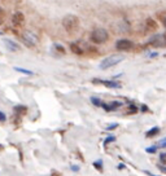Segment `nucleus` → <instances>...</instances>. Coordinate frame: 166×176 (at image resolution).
<instances>
[{
  "label": "nucleus",
  "instance_id": "1",
  "mask_svg": "<svg viewBox=\"0 0 166 176\" xmlns=\"http://www.w3.org/2000/svg\"><path fill=\"white\" fill-rule=\"evenodd\" d=\"M62 26L66 30V33L74 34L79 29V18L74 14H68L62 18Z\"/></svg>",
  "mask_w": 166,
  "mask_h": 176
},
{
  "label": "nucleus",
  "instance_id": "2",
  "mask_svg": "<svg viewBox=\"0 0 166 176\" xmlns=\"http://www.w3.org/2000/svg\"><path fill=\"white\" fill-rule=\"evenodd\" d=\"M123 60H125V56H123V54H112V56L104 58V60L101 61V64H100V66H99V68H100L101 70L110 69V68H113V66L118 65L120 62H122Z\"/></svg>",
  "mask_w": 166,
  "mask_h": 176
},
{
  "label": "nucleus",
  "instance_id": "3",
  "mask_svg": "<svg viewBox=\"0 0 166 176\" xmlns=\"http://www.w3.org/2000/svg\"><path fill=\"white\" fill-rule=\"evenodd\" d=\"M109 39V34L105 29H101V27H97L95 29L92 33H91V40H92L95 44H101V43L108 42Z\"/></svg>",
  "mask_w": 166,
  "mask_h": 176
},
{
  "label": "nucleus",
  "instance_id": "4",
  "mask_svg": "<svg viewBox=\"0 0 166 176\" xmlns=\"http://www.w3.org/2000/svg\"><path fill=\"white\" fill-rule=\"evenodd\" d=\"M21 40L23 42V44L26 47H35L39 42V38L33 33V31L26 30L21 34Z\"/></svg>",
  "mask_w": 166,
  "mask_h": 176
},
{
  "label": "nucleus",
  "instance_id": "5",
  "mask_svg": "<svg viewBox=\"0 0 166 176\" xmlns=\"http://www.w3.org/2000/svg\"><path fill=\"white\" fill-rule=\"evenodd\" d=\"M149 45L155 47V48H164L166 47V38L164 34H157L155 36L149 39Z\"/></svg>",
  "mask_w": 166,
  "mask_h": 176
},
{
  "label": "nucleus",
  "instance_id": "6",
  "mask_svg": "<svg viewBox=\"0 0 166 176\" xmlns=\"http://www.w3.org/2000/svg\"><path fill=\"white\" fill-rule=\"evenodd\" d=\"M116 48L117 50H121V52H127V50L134 48V43L129 39H120L116 43Z\"/></svg>",
  "mask_w": 166,
  "mask_h": 176
},
{
  "label": "nucleus",
  "instance_id": "7",
  "mask_svg": "<svg viewBox=\"0 0 166 176\" xmlns=\"http://www.w3.org/2000/svg\"><path fill=\"white\" fill-rule=\"evenodd\" d=\"M92 83H96V84H102L108 88H121L122 85L121 83H118L116 80H102V79H93Z\"/></svg>",
  "mask_w": 166,
  "mask_h": 176
},
{
  "label": "nucleus",
  "instance_id": "8",
  "mask_svg": "<svg viewBox=\"0 0 166 176\" xmlns=\"http://www.w3.org/2000/svg\"><path fill=\"white\" fill-rule=\"evenodd\" d=\"M12 23L16 27H19L25 23V16H23L22 12H14L13 16H12Z\"/></svg>",
  "mask_w": 166,
  "mask_h": 176
},
{
  "label": "nucleus",
  "instance_id": "9",
  "mask_svg": "<svg viewBox=\"0 0 166 176\" xmlns=\"http://www.w3.org/2000/svg\"><path fill=\"white\" fill-rule=\"evenodd\" d=\"M122 105H123V104L120 102V101H112V102H109V104L102 102L101 108L104 109L105 111H113V110H117V109H120Z\"/></svg>",
  "mask_w": 166,
  "mask_h": 176
},
{
  "label": "nucleus",
  "instance_id": "10",
  "mask_svg": "<svg viewBox=\"0 0 166 176\" xmlns=\"http://www.w3.org/2000/svg\"><path fill=\"white\" fill-rule=\"evenodd\" d=\"M144 30H145V33H153V31H156L157 30V23H156L155 19H152V18H147V19H145Z\"/></svg>",
  "mask_w": 166,
  "mask_h": 176
},
{
  "label": "nucleus",
  "instance_id": "11",
  "mask_svg": "<svg viewBox=\"0 0 166 176\" xmlns=\"http://www.w3.org/2000/svg\"><path fill=\"white\" fill-rule=\"evenodd\" d=\"M3 42L7 47V49L10 50V52H17V50H19V45L17 43H14L13 40H10V39H3Z\"/></svg>",
  "mask_w": 166,
  "mask_h": 176
},
{
  "label": "nucleus",
  "instance_id": "12",
  "mask_svg": "<svg viewBox=\"0 0 166 176\" xmlns=\"http://www.w3.org/2000/svg\"><path fill=\"white\" fill-rule=\"evenodd\" d=\"M70 50H72L74 54H78V56L83 54V48L79 47V44H77V43H70Z\"/></svg>",
  "mask_w": 166,
  "mask_h": 176
},
{
  "label": "nucleus",
  "instance_id": "13",
  "mask_svg": "<svg viewBox=\"0 0 166 176\" xmlns=\"http://www.w3.org/2000/svg\"><path fill=\"white\" fill-rule=\"evenodd\" d=\"M159 132H160V127H152L145 132V136H147V137H153V136H156Z\"/></svg>",
  "mask_w": 166,
  "mask_h": 176
},
{
  "label": "nucleus",
  "instance_id": "14",
  "mask_svg": "<svg viewBox=\"0 0 166 176\" xmlns=\"http://www.w3.org/2000/svg\"><path fill=\"white\" fill-rule=\"evenodd\" d=\"M114 141H116V136H113V135H108V136L105 137L104 143H102V145L106 146V145H109L110 143H114Z\"/></svg>",
  "mask_w": 166,
  "mask_h": 176
},
{
  "label": "nucleus",
  "instance_id": "15",
  "mask_svg": "<svg viewBox=\"0 0 166 176\" xmlns=\"http://www.w3.org/2000/svg\"><path fill=\"white\" fill-rule=\"evenodd\" d=\"M16 71H18V73H21V74H25V75H33V71L31 70H27V69H23V68H14Z\"/></svg>",
  "mask_w": 166,
  "mask_h": 176
},
{
  "label": "nucleus",
  "instance_id": "16",
  "mask_svg": "<svg viewBox=\"0 0 166 176\" xmlns=\"http://www.w3.org/2000/svg\"><path fill=\"white\" fill-rule=\"evenodd\" d=\"M159 149H160L159 145H153V146L145 148V151H147V153H151V154H156V153H157V150H159Z\"/></svg>",
  "mask_w": 166,
  "mask_h": 176
},
{
  "label": "nucleus",
  "instance_id": "17",
  "mask_svg": "<svg viewBox=\"0 0 166 176\" xmlns=\"http://www.w3.org/2000/svg\"><path fill=\"white\" fill-rule=\"evenodd\" d=\"M92 166L95 167V169H97V170H101L102 166H104V163H102V159H97V161H95L92 163Z\"/></svg>",
  "mask_w": 166,
  "mask_h": 176
},
{
  "label": "nucleus",
  "instance_id": "18",
  "mask_svg": "<svg viewBox=\"0 0 166 176\" xmlns=\"http://www.w3.org/2000/svg\"><path fill=\"white\" fill-rule=\"evenodd\" d=\"M91 102H92L95 106H101L102 105V101L99 99V97H91Z\"/></svg>",
  "mask_w": 166,
  "mask_h": 176
},
{
  "label": "nucleus",
  "instance_id": "19",
  "mask_svg": "<svg viewBox=\"0 0 166 176\" xmlns=\"http://www.w3.org/2000/svg\"><path fill=\"white\" fill-rule=\"evenodd\" d=\"M138 111V108L135 106L134 104H130V106H129V114H135V113Z\"/></svg>",
  "mask_w": 166,
  "mask_h": 176
},
{
  "label": "nucleus",
  "instance_id": "20",
  "mask_svg": "<svg viewBox=\"0 0 166 176\" xmlns=\"http://www.w3.org/2000/svg\"><path fill=\"white\" fill-rule=\"evenodd\" d=\"M157 145H159V148H161V149H164V148H166V137L161 139L159 143H157Z\"/></svg>",
  "mask_w": 166,
  "mask_h": 176
},
{
  "label": "nucleus",
  "instance_id": "21",
  "mask_svg": "<svg viewBox=\"0 0 166 176\" xmlns=\"http://www.w3.org/2000/svg\"><path fill=\"white\" fill-rule=\"evenodd\" d=\"M55 48H56V49L58 50V52H60V53H62V54L65 53V49H64V47H61L60 44H57V43H56V44H55Z\"/></svg>",
  "mask_w": 166,
  "mask_h": 176
},
{
  "label": "nucleus",
  "instance_id": "22",
  "mask_svg": "<svg viewBox=\"0 0 166 176\" xmlns=\"http://www.w3.org/2000/svg\"><path fill=\"white\" fill-rule=\"evenodd\" d=\"M117 127H118V123H112L110 126L106 127V130H108V131H112V130H116Z\"/></svg>",
  "mask_w": 166,
  "mask_h": 176
},
{
  "label": "nucleus",
  "instance_id": "23",
  "mask_svg": "<svg viewBox=\"0 0 166 176\" xmlns=\"http://www.w3.org/2000/svg\"><path fill=\"white\" fill-rule=\"evenodd\" d=\"M0 120H1V123H5V120H7V117L4 111H0Z\"/></svg>",
  "mask_w": 166,
  "mask_h": 176
},
{
  "label": "nucleus",
  "instance_id": "24",
  "mask_svg": "<svg viewBox=\"0 0 166 176\" xmlns=\"http://www.w3.org/2000/svg\"><path fill=\"white\" fill-rule=\"evenodd\" d=\"M70 170H72L73 172H78L81 169H79V166H77V165H72V166H70Z\"/></svg>",
  "mask_w": 166,
  "mask_h": 176
},
{
  "label": "nucleus",
  "instance_id": "25",
  "mask_svg": "<svg viewBox=\"0 0 166 176\" xmlns=\"http://www.w3.org/2000/svg\"><path fill=\"white\" fill-rule=\"evenodd\" d=\"M160 161L162 162V163H166V154H165V153H161V155H160Z\"/></svg>",
  "mask_w": 166,
  "mask_h": 176
},
{
  "label": "nucleus",
  "instance_id": "26",
  "mask_svg": "<svg viewBox=\"0 0 166 176\" xmlns=\"http://www.w3.org/2000/svg\"><path fill=\"white\" fill-rule=\"evenodd\" d=\"M157 56H159V53H157V52H152V53H149V54H148V57H151V58L157 57Z\"/></svg>",
  "mask_w": 166,
  "mask_h": 176
},
{
  "label": "nucleus",
  "instance_id": "27",
  "mask_svg": "<svg viewBox=\"0 0 166 176\" xmlns=\"http://www.w3.org/2000/svg\"><path fill=\"white\" fill-rule=\"evenodd\" d=\"M126 167V165H123V163H121V165H118V170H123Z\"/></svg>",
  "mask_w": 166,
  "mask_h": 176
},
{
  "label": "nucleus",
  "instance_id": "28",
  "mask_svg": "<svg viewBox=\"0 0 166 176\" xmlns=\"http://www.w3.org/2000/svg\"><path fill=\"white\" fill-rule=\"evenodd\" d=\"M145 174H147L148 176H157V175H155V174H152V172H149V171H145Z\"/></svg>",
  "mask_w": 166,
  "mask_h": 176
},
{
  "label": "nucleus",
  "instance_id": "29",
  "mask_svg": "<svg viewBox=\"0 0 166 176\" xmlns=\"http://www.w3.org/2000/svg\"><path fill=\"white\" fill-rule=\"evenodd\" d=\"M148 109H147V106H141V111H147Z\"/></svg>",
  "mask_w": 166,
  "mask_h": 176
},
{
  "label": "nucleus",
  "instance_id": "30",
  "mask_svg": "<svg viewBox=\"0 0 166 176\" xmlns=\"http://www.w3.org/2000/svg\"><path fill=\"white\" fill-rule=\"evenodd\" d=\"M162 22H164V26H165V27H166V17H165V18H164V19H162Z\"/></svg>",
  "mask_w": 166,
  "mask_h": 176
},
{
  "label": "nucleus",
  "instance_id": "31",
  "mask_svg": "<svg viewBox=\"0 0 166 176\" xmlns=\"http://www.w3.org/2000/svg\"><path fill=\"white\" fill-rule=\"evenodd\" d=\"M160 169H161V170H162V171H164V172H166V167H160Z\"/></svg>",
  "mask_w": 166,
  "mask_h": 176
},
{
  "label": "nucleus",
  "instance_id": "32",
  "mask_svg": "<svg viewBox=\"0 0 166 176\" xmlns=\"http://www.w3.org/2000/svg\"><path fill=\"white\" fill-rule=\"evenodd\" d=\"M164 35H165V38H166V31H165V33H164Z\"/></svg>",
  "mask_w": 166,
  "mask_h": 176
},
{
  "label": "nucleus",
  "instance_id": "33",
  "mask_svg": "<svg viewBox=\"0 0 166 176\" xmlns=\"http://www.w3.org/2000/svg\"><path fill=\"white\" fill-rule=\"evenodd\" d=\"M165 56H166V54H165Z\"/></svg>",
  "mask_w": 166,
  "mask_h": 176
}]
</instances>
